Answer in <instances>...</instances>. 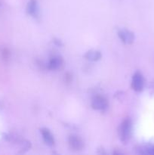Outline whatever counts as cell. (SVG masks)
<instances>
[{"mask_svg": "<svg viewBox=\"0 0 154 155\" xmlns=\"http://www.w3.org/2000/svg\"><path fill=\"white\" fill-rule=\"evenodd\" d=\"M91 106L94 110L105 112L109 107L108 99L102 95H96L91 98Z\"/></svg>", "mask_w": 154, "mask_h": 155, "instance_id": "2", "label": "cell"}, {"mask_svg": "<svg viewBox=\"0 0 154 155\" xmlns=\"http://www.w3.org/2000/svg\"><path fill=\"white\" fill-rule=\"evenodd\" d=\"M132 127V120L129 117L125 118L120 124L118 129V136L122 143L126 144L131 139Z\"/></svg>", "mask_w": 154, "mask_h": 155, "instance_id": "1", "label": "cell"}, {"mask_svg": "<svg viewBox=\"0 0 154 155\" xmlns=\"http://www.w3.org/2000/svg\"><path fill=\"white\" fill-rule=\"evenodd\" d=\"M40 134L45 145L49 147L54 146V144H55V139H54V135L51 133V132L48 128H45V127L41 128Z\"/></svg>", "mask_w": 154, "mask_h": 155, "instance_id": "8", "label": "cell"}, {"mask_svg": "<svg viewBox=\"0 0 154 155\" xmlns=\"http://www.w3.org/2000/svg\"><path fill=\"white\" fill-rule=\"evenodd\" d=\"M26 11L29 15L34 19H38L40 15L39 3L37 0H29L26 7Z\"/></svg>", "mask_w": 154, "mask_h": 155, "instance_id": "6", "label": "cell"}, {"mask_svg": "<svg viewBox=\"0 0 154 155\" xmlns=\"http://www.w3.org/2000/svg\"><path fill=\"white\" fill-rule=\"evenodd\" d=\"M2 54L3 58L7 60V59L9 58V54H10V53H9L8 50L7 48H3V49L2 50Z\"/></svg>", "mask_w": 154, "mask_h": 155, "instance_id": "11", "label": "cell"}, {"mask_svg": "<svg viewBox=\"0 0 154 155\" xmlns=\"http://www.w3.org/2000/svg\"><path fill=\"white\" fill-rule=\"evenodd\" d=\"M118 36L119 39L126 45H131L134 41V33L128 29H120L118 31Z\"/></svg>", "mask_w": 154, "mask_h": 155, "instance_id": "7", "label": "cell"}, {"mask_svg": "<svg viewBox=\"0 0 154 155\" xmlns=\"http://www.w3.org/2000/svg\"><path fill=\"white\" fill-rule=\"evenodd\" d=\"M63 65V58L58 54H54L51 56L49 58L48 61L47 62L45 67L48 71H56L57 70H60Z\"/></svg>", "mask_w": 154, "mask_h": 155, "instance_id": "4", "label": "cell"}, {"mask_svg": "<svg viewBox=\"0 0 154 155\" xmlns=\"http://www.w3.org/2000/svg\"><path fill=\"white\" fill-rule=\"evenodd\" d=\"M54 42L57 46H61L63 45V43L61 42V41L60 39H54Z\"/></svg>", "mask_w": 154, "mask_h": 155, "instance_id": "13", "label": "cell"}, {"mask_svg": "<svg viewBox=\"0 0 154 155\" xmlns=\"http://www.w3.org/2000/svg\"><path fill=\"white\" fill-rule=\"evenodd\" d=\"M68 144L70 149L74 151H82L84 148V142L77 135H70L68 137Z\"/></svg>", "mask_w": 154, "mask_h": 155, "instance_id": "5", "label": "cell"}, {"mask_svg": "<svg viewBox=\"0 0 154 155\" xmlns=\"http://www.w3.org/2000/svg\"><path fill=\"white\" fill-rule=\"evenodd\" d=\"M131 89L136 92H140L144 88V78L142 74L139 71L134 73L131 81Z\"/></svg>", "mask_w": 154, "mask_h": 155, "instance_id": "3", "label": "cell"}, {"mask_svg": "<svg viewBox=\"0 0 154 155\" xmlns=\"http://www.w3.org/2000/svg\"><path fill=\"white\" fill-rule=\"evenodd\" d=\"M149 91H150L151 93H152V95H154V80H152V81L149 83Z\"/></svg>", "mask_w": 154, "mask_h": 155, "instance_id": "12", "label": "cell"}, {"mask_svg": "<svg viewBox=\"0 0 154 155\" xmlns=\"http://www.w3.org/2000/svg\"><path fill=\"white\" fill-rule=\"evenodd\" d=\"M140 154L154 155V145L153 146L144 147L140 149Z\"/></svg>", "mask_w": 154, "mask_h": 155, "instance_id": "10", "label": "cell"}, {"mask_svg": "<svg viewBox=\"0 0 154 155\" xmlns=\"http://www.w3.org/2000/svg\"><path fill=\"white\" fill-rule=\"evenodd\" d=\"M84 58L86 60L89 61L95 62L101 60V58H102V54H101V51H98V50L91 49L88 51L87 52L84 54Z\"/></svg>", "mask_w": 154, "mask_h": 155, "instance_id": "9", "label": "cell"}]
</instances>
